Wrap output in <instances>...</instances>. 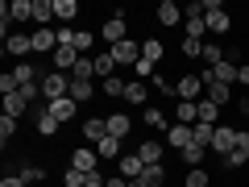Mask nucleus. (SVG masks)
Segmentation results:
<instances>
[{"instance_id": "nucleus-50", "label": "nucleus", "mask_w": 249, "mask_h": 187, "mask_svg": "<svg viewBox=\"0 0 249 187\" xmlns=\"http://www.w3.org/2000/svg\"><path fill=\"white\" fill-rule=\"evenodd\" d=\"M108 187H129V179H108Z\"/></svg>"}, {"instance_id": "nucleus-40", "label": "nucleus", "mask_w": 249, "mask_h": 187, "mask_svg": "<svg viewBox=\"0 0 249 187\" xmlns=\"http://www.w3.org/2000/svg\"><path fill=\"white\" fill-rule=\"evenodd\" d=\"M145 125H150V129H162V125H166L162 108H145Z\"/></svg>"}, {"instance_id": "nucleus-7", "label": "nucleus", "mask_w": 249, "mask_h": 187, "mask_svg": "<svg viewBox=\"0 0 249 187\" xmlns=\"http://www.w3.org/2000/svg\"><path fill=\"white\" fill-rule=\"evenodd\" d=\"M71 167H75V170H83V175H91V170H100V154H96V150H88V146H79V150L71 154Z\"/></svg>"}, {"instance_id": "nucleus-42", "label": "nucleus", "mask_w": 249, "mask_h": 187, "mask_svg": "<svg viewBox=\"0 0 249 187\" xmlns=\"http://www.w3.org/2000/svg\"><path fill=\"white\" fill-rule=\"evenodd\" d=\"M187 187H208V170H187Z\"/></svg>"}, {"instance_id": "nucleus-26", "label": "nucleus", "mask_w": 249, "mask_h": 187, "mask_svg": "<svg viewBox=\"0 0 249 187\" xmlns=\"http://www.w3.org/2000/svg\"><path fill=\"white\" fill-rule=\"evenodd\" d=\"M9 17L13 21H29V17H34V0H13V4H9Z\"/></svg>"}, {"instance_id": "nucleus-19", "label": "nucleus", "mask_w": 249, "mask_h": 187, "mask_svg": "<svg viewBox=\"0 0 249 187\" xmlns=\"http://www.w3.org/2000/svg\"><path fill=\"white\" fill-rule=\"evenodd\" d=\"M34 50H42V54L50 50L54 54V50H58V34H54V29H37V34H34Z\"/></svg>"}, {"instance_id": "nucleus-43", "label": "nucleus", "mask_w": 249, "mask_h": 187, "mask_svg": "<svg viewBox=\"0 0 249 187\" xmlns=\"http://www.w3.org/2000/svg\"><path fill=\"white\" fill-rule=\"evenodd\" d=\"M183 54H191V58H199V54H204V42H196V37H183Z\"/></svg>"}, {"instance_id": "nucleus-27", "label": "nucleus", "mask_w": 249, "mask_h": 187, "mask_svg": "<svg viewBox=\"0 0 249 187\" xmlns=\"http://www.w3.org/2000/svg\"><path fill=\"white\" fill-rule=\"evenodd\" d=\"M91 75H96V58H88V54H79V62H75L71 79H91Z\"/></svg>"}, {"instance_id": "nucleus-28", "label": "nucleus", "mask_w": 249, "mask_h": 187, "mask_svg": "<svg viewBox=\"0 0 249 187\" xmlns=\"http://www.w3.org/2000/svg\"><path fill=\"white\" fill-rule=\"evenodd\" d=\"M34 116H37V133H42V137H54V133H58V121H54L46 108H42V112H34Z\"/></svg>"}, {"instance_id": "nucleus-23", "label": "nucleus", "mask_w": 249, "mask_h": 187, "mask_svg": "<svg viewBox=\"0 0 249 187\" xmlns=\"http://www.w3.org/2000/svg\"><path fill=\"white\" fill-rule=\"evenodd\" d=\"M96 154H100V158H116V162H121V137H112V133H108L104 142L96 146Z\"/></svg>"}, {"instance_id": "nucleus-22", "label": "nucleus", "mask_w": 249, "mask_h": 187, "mask_svg": "<svg viewBox=\"0 0 249 187\" xmlns=\"http://www.w3.org/2000/svg\"><path fill=\"white\" fill-rule=\"evenodd\" d=\"M137 158H142L145 167H154V162H162V142H142V150H137Z\"/></svg>"}, {"instance_id": "nucleus-13", "label": "nucleus", "mask_w": 249, "mask_h": 187, "mask_svg": "<svg viewBox=\"0 0 249 187\" xmlns=\"http://www.w3.org/2000/svg\"><path fill=\"white\" fill-rule=\"evenodd\" d=\"M129 129H133V121H129L124 112H108V133H112V137H121V142H124Z\"/></svg>"}, {"instance_id": "nucleus-36", "label": "nucleus", "mask_w": 249, "mask_h": 187, "mask_svg": "<svg viewBox=\"0 0 249 187\" xmlns=\"http://www.w3.org/2000/svg\"><path fill=\"white\" fill-rule=\"evenodd\" d=\"M142 179H145L150 187H162V179H166V170H162V162H154V167H145V170H142Z\"/></svg>"}, {"instance_id": "nucleus-16", "label": "nucleus", "mask_w": 249, "mask_h": 187, "mask_svg": "<svg viewBox=\"0 0 249 187\" xmlns=\"http://www.w3.org/2000/svg\"><path fill=\"white\" fill-rule=\"evenodd\" d=\"M183 21V9H178L175 0H162L158 4V25H178Z\"/></svg>"}, {"instance_id": "nucleus-41", "label": "nucleus", "mask_w": 249, "mask_h": 187, "mask_svg": "<svg viewBox=\"0 0 249 187\" xmlns=\"http://www.w3.org/2000/svg\"><path fill=\"white\" fill-rule=\"evenodd\" d=\"M91 42H96V34H88V29H79V34H75V50H91Z\"/></svg>"}, {"instance_id": "nucleus-9", "label": "nucleus", "mask_w": 249, "mask_h": 187, "mask_svg": "<svg viewBox=\"0 0 249 187\" xmlns=\"http://www.w3.org/2000/svg\"><path fill=\"white\" fill-rule=\"evenodd\" d=\"M175 125H199V104H196V100H178Z\"/></svg>"}, {"instance_id": "nucleus-32", "label": "nucleus", "mask_w": 249, "mask_h": 187, "mask_svg": "<svg viewBox=\"0 0 249 187\" xmlns=\"http://www.w3.org/2000/svg\"><path fill=\"white\" fill-rule=\"evenodd\" d=\"M216 116H220V104H212V100H199V121H204V125H216Z\"/></svg>"}, {"instance_id": "nucleus-10", "label": "nucleus", "mask_w": 249, "mask_h": 187, "mask_svg": "<svg viewBox=\"0 0 249 187\" xmlns=\"http://www.w3.org/2000/svg\"><path fill=\"white\" fill-rule=\"evenodd\" d=\"M237 71H241L237 62H232V58H224L220 67H212V71H208V75H212L216 83H229V88H232V83H237ZM204 83H208V79H204Z\"/></svg>"}, {"instance_id": "nucleus-47", "label": "nucleus", "mask_w": 249, "mask_h": 187, "mask_svg": "<svg viewBox=\"0 0 249 187\" xmlns=\"http://www.w3.org/2000/svg\"><path fill=\"white\" fill-rule=\"evenodd\" d=\"M0 187H25V179H21V175H4V179H0Z\"/></svg>"}, {"instance_id": "nucleus-15", "label": "nucleus", "mask_w": 249, "mask_h": 187, "mask_svg": "<svg viewBox=\"0 0 249 187\" xmlns=\"http://www.w3.org/2000/svg\"><path fill=\"white\" fill-rule=\"evenodd\" d=\"M46 112L62 125V121H71V116H75V100L71 96H67V100H54V104H46Z\"/></svg>"}, {"instance_id": "nucleus-3", "label": "nucleus", "mask_w": 249, "mask_h": 187, "mask_svg": "<svg viewBox=\"0 0 249 187\" xmlns=\"http://www.w3.org/2000/svg\"><path fill=\"white\" fill-rule=\"evenodd\" d=\"M241 142V129H229V125H216V133H212V150L220 154V158H229L232 150H237Z\"/></svg>"}, {"instance_id": "nucleus-2", "label": "nucleus", "mask_w": 249, "mask_h": 187, "mask_svg": "<svg viewBox=\"0 0 249 187\" xmlns=\"http://www.w3.org/2000/svg\"><path fill=\"white\" fill-rule=\"evenodd\" d=\"M183 29H187V37H196V42H204V29H208L204 4H187V9H183Z\"/></svg>"}, {"instance_id": "nucleus-21", "label": "nucleus", "mask_w": 249, "mask_h": 187, "mask_svg": "<svg viewBox=\"0 0 249 187\" xmlns=\"http://www.w3.org/2000/svg\"><path fill=\"white\" fill-rule=\"evenodd\" d=\"M220 162H224V167H241V162H249V137L241 133V142H237V150H232L229 158H220Z\"/></svg>"}, {"instance_id": "nucleus-51", "label": "nucleus", "mask_w": 249, "mask_h": 187, "mask_svg": "<svg viewBox=\"0 0 249 187\" xmlns=\"http://www.w3.org/2000/svg\"><path fill=\"white\" fill-rule=\"evenodd\" d=\"M129 187H150V183H145V179H129Z\"/></svg>"}, {"instance_id": "nucleus-5", "label": "nucleus", "mask_w": 249, "mask_h": 187, "mask_svg": "<svg viewBox=\"0 0 249 187\" xmlns=\"http://www.w3.org/2000/svg\"><path fill=\"white\" fill-rule=\"evenodd\" d=\"M116 58V67H137V58H142V42H133V37H124L121 46H108Z\"/></svg>"}, {"instance_id": "nucleus-34", "label": "nucleus", "mask_w": 249, "mask_h": 187, "mask_svg": "<svg viewBox=\"0 0 249 187\" xmlns=\"http://www.w3.org/2000/svg\"><path fill=\"white\" fill-rule=\"evenodd\" d=\"M124 100H129V104H145V83L133 79L129 88H124Z\"/></svg>"}, {"instance_id": "nucleus-18", "label": "nucleus", "mask_w": 249, "mask_h": 187, "mask_svg": "<svg viewBox=\"0 0 249 187\" xmlns=\"http://www.w3.org/2000/svg\"><path fill=\"white\" fill-rule=\"evenodd\" d=\"M145 162L137 158V154H121V179H142Z\"/></svg>"}, {"instance_id": "nucleus-45", "label": "nucleus", "mask_w": 249, "mask_h": 187, "mask_svg": "<svg viewBox=\"0 0 249 187\" xmlns=\"http://www.w3.org/2000/svg\"><path fill=\"white\" fill-rule=\"evenodd\" d=\"M124 88L129 83H121V79H104V96H124Z\"/></svg>"}, {"instance_id": "nucleus-35", "label": "nucleus", "mask_w": 249, "mask_h": 187, "mask_svg": "<svg viewBox=\"0 0 249 187\" xmlns=\"http://www.w3.org/2000/svg\"><path fill=\"white\" fill-rule=\"evenodd\" d=\"M13 137H17V116H0V142L9 146Z\"/></svg>"}, {"instance_id": "nucleus-11", "label": "nucleus", "mask_w": 249, "mask_h": 187, "mask_svg": "<svg viewBox=\"0 0 249 187\" xmlns=\"http://www.w3.org/2000/svg\"><path fill=\"white\" fill-rule=\"evenodd\" d=\"M4 50L17 54V58H25V54L34 50V37H25V34H9V37H4Z\"/></svg>"}, {"instance_id": "nucleus-49", "label": "nucleus", "mask_w": 249, "mask_h": 187, "mask_svg": "<svg viewBox=\"0 0 249 187\" xmlns=\"http://www.w3.org/2000/svg\"><path fill=\"white\" fill-rule=\"evenodd\" d=\"M237 79H241V83H249V62H245V67L237 71Z\"/></svg>"}, {"instance_id": "nucleus-14", "label": "nucleus", "mask_w": 249, "mask_h": 187, "mask_svg": "<svg viewBox=\"0 0 249 187\" xmlns=\"http://www.w3.org/2000/svg\"><path fill=\"white\" fill-rule=\"evenodd\" d=\"M166 146L187 150V146H191V125H170V129H166Z\"/></svg>"}, {"instance_id": "nucleus-38", "label": "nucleus", "mask_w": 249, "mask_h": 187, "mask_svg": "<svg viewBox=\"0 0 249 187\" xmlns=\"http://www.w3.org/2000/svg\"><path fill=\"white\" fill-rule=\"evenodd\" d=\"M183 162H187V167H191V170H196L199 162H204V146H196V142H191V146H187V150H183Z\"/></svg>"}, {"instance_id": "nucleus-4", "label": "nucleus", "mask_w": 249, "mask_h": 187, "mask_svg": "<svg viewBox=\"0 0 249 187\" xmlns=\"http://www.w3.org/2000/svg\"><path fill=\"white\" fill-rule=\"evenodd\" d=\"M100 34H104L108 46H121L124 37H129V21H124V13H112V17L104 21V29H100Z\"/></svg>"}, {"instance_id": "nucleus-48", "label": "nucleus", "mask_w": 249, "mask_h": 187, "mask_svg": "<svg viewBox=\"0 0 249 187\" xmlns=\"http://www.w3.org/2000/svg\"><path fill=\"white\" fill-rule=\"evenodd\" d=\"M212 13H224V4H220V0H208V4H204V17H212Z\"/></svg>"}, {"instance_id": "nucleus-20", "label": "nucleus", "mask_w": 249, "mask_h": 187, "mask_svg": "<svg viewBox=\"0 0 249 187\" xmlns=\"http://www.w3.org/2000/svg\"><path fill=\"white\" fill-rule=\"evenodd\" d=\"M212 133H216V125H191V142L196 146H204V150H212Z\"/></svg>"}, {"instance_id": "nucleus-17", "label": "nucleus", "mask_w": 249, "mask_h": 187, "mask_svg": "<svg viewBox=\"0 0 249 187\" xmlns=\"http://www.w3.org/2000/svg\"><path fill=\"white\" fill-rule=\"evenodd\" d=\"M34 21H37V29H50V21H54V0H34Z\"/></svg>"}, {"instance_id": "nucleus-52", "label": "nucleus", "mask_w": 249, "mask_h": 187, "mask_svg": "<svg viewBox=\"0 0 249 187\" xmlns=\"http://www.w3.org/2000/svg\"><path fill=\"white\" fill-rule=\"evenodd\" d=\"M245 137H249V129H245Z\"/></svg>"}, {"instance_id": "nucleus-37", "label": "nucleus", "mask_w": 249, "mask_h": 187, "mask_svg": "<svg viewBox=\"0 0 249 187\" xmlns=\"http://www.w3.org/2000/svg\"><path fill=\"white\" fill-rule=\"evenodd\" d=\"M13 79H17V88L34 83V67H29V62H17V67H13Z\"/></svg>"}, {"instance_id": "nucleus-33", "label": "nucleus", "mask_w": 249, "mask_h": 187, "mask_svg": "<svg viewBox=\"0 0 249 187\" xmlns=\"http://www.w3.org/2000/svg\"><path fill=\"white\" fill-rule=\"evenodd\" d=\"M208 29H212V34H229V29H232L229 13H212V17H208Z\"/></svg>"}, {"instance_id": "nucleus-46", "label": "nucleus", "mask_w": 249, "mask_h": 187, "mask_svg": "<svg viewBox=\"0 0 249 187\" xmlns=\"http://www.w3.org/2000/svg\"><path fill=\"white\" fill-rule=\"evenodd\" d=\"M133 71H137V79H150V75H154V62L137 58V67H133Z\"/></svg>"}, {"instance_id": "nucleus-6", "label": "nucleus", "mask_w": 249, "mask_h": 187, "mask_svg": "<svg viewBox=\"0 0 249 187\" xmlns=\"http://www.w3.org/2000/svg\"><path fill=\"white\" fill-rule=\"evenodd\" d=\"M204 75H178V100H204Z\"/></svg>"}, {"instance_id": "nucleus-31", "label": "nucleus", "mask_w": 249, "mask_h": 187, "mask_svg": "<svg viewBox=\"0 0 249 187\" xmlns=\"http://www.w3.org/2000/svg\"><path fill=\"white\" fill-rule=\"evenodd\" d=\"M75 13H79L75 0H54V17H58V21H75Z\"/></svg>"}, {"instance_id": "nucleus-44", "label": "nucleus", "mask_w": 249, "mask_h": 187, "mask_svg": "<svg viewBox=\"0 0 249 187\" xmlns=\"http://www.w3.org/2000/svg\"><path fill=\"white\" fill-rule=\"evenodd\" d=\"M62 183H67V187H83V183H88V175H83V170H67V179H62Z\"/></svg>"}, {"instance_id": "nucleus-30", "label": "nucleus", "mask_w": 249, "mask_h": 187, "mask_svg": "<svg viewBox=\"0 0 249 187\" xmlns=\"http://www.w3.org/2000/svg\"><path fill=\"white\" fill-rule=\"evenodd\" d=\"M142 58L158 67V58H162V42H158V37H145V42H142Z\"/></svg>"}, {"instance_id": "nucleus-25", "label": "nucleus", "mask_w": 249, "mask_h": 187, "mask_svg": "<svg viewBox=\"0 0 249 187\" xmlns=\"http://www.w3.org/2000/svg\"><path fill=\"white\" fill-rule=\"evenodd\" d=\"M91 92H96V88H91V79H71V100H75V104L91 100Z\"/></svg>"}, {"instance_id": "nucleus-39", "label": "nucleus", "mask_w": 249, "mask_h": 187, "mask_svg": "<svg viewBox=\"0 0 249 187\" xmlns=\"http://www.w3.org/2000/svg\"><path fill=\"white\" fill-rule=\"evenodd\" d=\"M21 179H25V187H37L46 179V170L42 167H21Z\"/></svg>"}, {"instance_id": "nucleus-24", "label": "nucleus", "mask_w": 249, "mask_h": 187, "mask_svg": "<svg viewBox=\"0 0 249 187\" xmlns=\"http://www.w3.org/2000/svg\"><path fill=\"white\" fill-rule=\"evenodd\" d=\"M29 108V100L21 96V92H13V96H4V116H21Z\"/></svg>"}, {"instance_id": "nucleus-1", "label": "nucleus", "mask_w": 249, "mask_h": 187, "mask_svg": "<svg viewBox=\"0 0 249 187\" xmlns=\"http://www.w3.org/2000/svg\"><path fill=\"white\" fill-rule=\"evenodd\" d=\"M67 96H71V75H62V71L42 75V100H46V104H54V100H67Z\"/></svg>"}, {"instance_id": "nucleus-8", "label": "nucleus", "mask_w": 249, "mask_h": 187, "mask_svg": "<svg viewBox=\"0 0 249 187\" xmlns=\"http://www.w3.org/2000/svg\"><path fill=\"white\" fill-rule=\"evenodd\" d=\"M83 137H88L91 146H100L108 137V116H91V121H83Z\"/></svg>"}, {"instance_id": "nucleus-29", "label": "nucleus", "mask_w": 249, "mask_h": 187, "mask_svg": "<svg viewBox=\"0 0 249 187\" xmlns=\"http://www.w3.org/2000/svg\"><path fill=\"white\" fill-rule=\"evenodd\" d=\"M112 71H116V58H112V50L96 54V75H104V79H112Z\"/></svg>"}, {"instance_id": "nucleus-12", "label": "nucleus", "mask_w": 249, "mask_h": 187, "mask_svg": "<svg viewBox=\"0 0 249 187\" xmlns=\"http://www.w3.org/2000/svg\"><path fill=\"white\" fill-rule=\"evenodd\" d=\"M204 88H208L204 96L212 100V104H220V108H224V104H229V100H232V88H229V83H216V79H208Z\"/></svg>"}]
</instances>
